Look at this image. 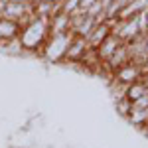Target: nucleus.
<instances>
[{
  "mask_svg": "<svg viewBox=\"0 0 148 148\" xmlns=\"http://www.w3.org/2000/svg\"><path fill=\"white\" fill-rule=\"evenodd\" d=\"M109 36H111V24L107 22V20H105V22H99L95 28H93L91 34L87 36V44H89V47L97 49Z\"/></svg>",
  "mask_w": 148,
  "mask_h": 148,
  "instance_id": "423d86ee",
  "label": "nucleus"
},
{
  "mask_svg": "<svg viewBox=\"0 0 148 148\" xmlns=\"http://www.w3.org/2000/svg\"><path fill=\"white\" fill-rule=\"evenodd\" d=\"M111 34L116 36L121 42H132L134 38L140 36V28H138V20L136 16H132V18H126V20H116L114 26L111 28Z\"/></svg>",
  "mask_w": 148,
  "mask_h": 148,
  "instance_id": "7ed1b4c3",
  "label": "nucleus"
},
{
  "mask_svg": "<svg viewBox=\"0 0 148 148\" xmlns=\"http://www.w3.org/2000/svg\"><path fill=\"white\" fill-rule=\"evenodd\" d=\"M114 109H116V113L121 114V116H128L130 111H132V101L128 99V97H123V99H116L114 101Z\"/></svg>",
  "mask_w": 148,
  "mask_h": 148,
  "instance_id": "f8f14e48",
  "label": "nucleus"
},
{
  "mask_svg": "<svg viewBox=\"0 0 148 148\" xmlns=\"http://www.w3.org/2000/svg\"><path fill=\"white\" fill-rule=\"evenodd\" d=\"M121 44H125V42H121L116 36L111 34V36H109V38H107V40L101 44V46L97 47V56H99V59H101V61H109V59L113 57V53L119 49V47H121Z\"/></svg>",
  "mask_w": 148,
  "mask_h": 148,
  "instance_id": "6e6552de",
  "label": "nucleus"
},
{
  "mask_svg": "<svg viewBox=\"0 0 148 148\" xmlns=\"http://www.w3.org/2000/svg\"><path fill=\"white\" fill-rule=\"evenodd\" d=\"M148 93V87L144 85V81H134V83H130L128 85V89H126V97L130 99V101H136V99H140L142 95H146Z\"/></svg>",
  "mask_w": 148,
  "mask_h": 148,
  "instance_id": "9b49d317",
  "label": "nucleus"
},
{
  "mask_svg": "<svg viewBox=\"0 0 148 148\" xmlns=\"http://www.w3.org/2000/svg\"><path fill=\"white\" fill-rule=\"evenodd\" d=\"M113 2H114V0H101V4H103V8H105V10H107V8H109Z\"/></svg>",
  "mask_w": 148,
  "mask_h": 148,
  "instance_id": "4468645a",
  "label": "nucleus"
},
{
  "mask_svg": "<svg viewBox=\"0 0 148 148\" xmlns=\"http://www.w3.org/2000/svg\"><path fill=\"white\" fill-rule=\"evenodd\" d=\"M126 121L132 126H136V128H142L144 125H148V109H136V107H132V111L126 116Z\"/></svg>",
  "mask_w": 148,
  "mask_h": 148,
  "instance_id": "9d476101",
  "label": "nucleus"
},
{
  "mask_svg": "<svg viewBox=\"0 0 148 148\" xmlns=\"http://www.w3.org/2000/svg\"><path fill=\"white\" fill-rule=\"evenodd\" d=\"M142 81H144V85L148 87V73H144V75H142Z\"/></svg>",
  "mask_w": 148,
  "mask_h": 148,
  "instance_id": "2eb2a0df",
  "label": "nucleus"
},
{
  "mask_svg": "<svg viewBox=\"0 0 148 148\" xmlns=\"http://www.w3.org/2000/svg\"><path fill=\"white\" fill-rule=\"evenodd\" d=\"M146 36H148V32H146Z\"/></svg>",
  "mask_w": 148,
  "mask_h": 148,
  "instance_id": "f3484780",
  "label": "nucleus"
},
{
  "mask_svg": "<svg viewBox=\"0 0 148 148\" xmlns=\"http://www.w3.org/2000/svg\"><path fill=\"white\" fill-rule=\"evenodd\" d=\"M10 2H30V0H10Z\"/></svg>",
  "mask_w": 148,
  "mask_h": 148,
  "instance_id": "dca6fc26",
  "label": "nucleus"
},
{
  "mask_svg": "<svg viewBox=\"0 0 148 148\" xmlns=\"http://www.w3.org/2000/svg\"><path fill=\"white\" fill-rule=\"evenodd\" d=\"M71 32V16L67 12H57L49 18V34Z\"/></svg>",
  "mask_w": 148,
  "mask_h": 148,
  "instance_id": "0eeeda50",
  "label": "nucleus"
},
{
  "mask_svg": "<svg viewBox=\"0 0 148 148\" xmlns=\"http://www.w3.org/2000/svg\"><path fill=\"white\" fill-rule=\"evenodd\" d=\"M73 32H61V34H49V38L46 40V44L42 47L40 56L47 59L49 63H61L65 59L67 47L73 40Z\"/></svg>",
  "mask_w": 148,
  "mask_h": 148,
  "instance_id": "f03ea898",
  "label": "nucleus"
},
{
  "mask_svg": "<svg viewBox=\"0 0 148 148\" xmlns=\"http://www.w3.org/2000/svg\"><path fill=\"white\" fill-rule=\"evenodd\" d=\"M113 81H119V83H125V85H130L134 81L142 79V67L134 63V61H126L125 65H121L119 69L113 71Z\"/></svg>",
  "mask_w": 148,
  "mask_h": 148,
  "instance_id": "20e7f679",
  "label": "nucleus"
},
{
  "mask_svg": "<svg viewBox=\"0 0 148 148\" xmlns=\"http://www.w3.org/2000/svg\"><path fill=\"white\" fill-rule=\"evenodd\" d=\"M20 42L28 53H40L49 38V18H36L20 30Z\"/></svg>",
  "mask_w": 148,
  "mask_h": 148,
  "instance_id": "f257e3e1",
  "label": "nucleus"
},
{
  "mask_svg": "<svg viewBox=\"0 0 148 148\" xmlns=\"http://www.w3.org/2000/svg\"><path fill=\"white\" fill-rule=\"evenodd\" d=\"M87 49H89L87 40L79 38V36H73V40H71V44L67 47V53H65L63 63H79L81 59H83V56L87 53Z\"/></svg>",
  "mask_w": 148,
  "mask_h": 148,
  "instance_id": "39448f33",
  "label": "nucleus"
},
{
  "mask_svg": "<svg viewBox=\"0 0 148 148\" xmlns=\"http://www.w3.org/2000/svg\"><path fill=\"white\" fill-rule=\"evenodd\" d=\"M20 36V26L14 20L8 18H0V40H12Z\"/></svg>",
  "mask_w": 148,
  "mask_h": 148,
  "instance_id": "1a4fd4ad",
  "label": "nucleus"
},
{
  "mask_svg": "<svg viewBox=\"0 0 148 148\" xmlns=\"http://www.w3.org/2000/svg\"><path fill=\"white\" fill-rule=\"evenodd\" d=\"M95 2H97V0H81V2H79V8H81L83 12H85V14H87V10L91 8Z\"/></svg>",
  "mask_w": 148,
  "mask_h": 148,
  "instance_id": "ddd939ff",
  "label": "nucleus"
}]
</instances>
